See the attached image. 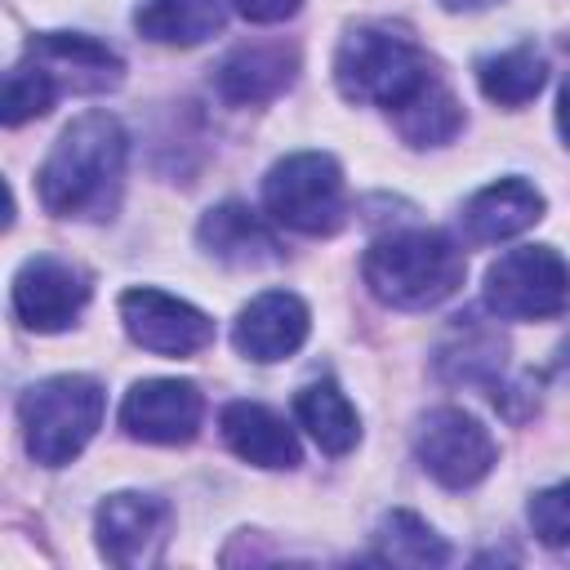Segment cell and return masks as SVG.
Instances as JSON below:
<instances>
[{"instance_id": "cell-5", "label": "cell", "mask_w": 570, "mask_h": 570, "mask_svg": "<svg viewBox=\"0 0 570 570\" xmlns=\"http://www.w3.org/2000/svg\"><path fill=\"white\" fill-rule=\"evenodd\" d=\"M263 209L298 236H334L347 223V183L330 151H289L263 178Z\"/></svg>"}, {"instance_id": "cell-4", "label": "cell", "mask_w": 570, "mask_h": 570, "mask_svg": "<svg viewBox=\"0 0 570 570\" xmlns=\"http://www.w3.org/2000/svg\"><path fill=\"white\" fill-rule=\"evenodd\" d=\"M102 410H107V392L89 374H53V379L31 383L18 396V423H22L27 454L40 468L71 463L102 428Z\"/></svg>"}, {"instance_id": "cell-21", "label": "cell", "mask_w": 570, "mask_h": 570, "mask_svg": "<svg viewBox=\"0 0 570 570\" xmlns=\"http://www.w3.org/2000/svg\"><path fill=\"white\" fill-rule=\"evenodd\" d=\"M476 85L499 107H525L548 85V58H543L539 45L521 40L512 49H499V53L476 58Z\"/></svg>"}, {"instance_id": "cell-12", "label": "cell", "mask_w": 570, "mask_h": 570, "mask_svg": "<svg viewBox=\"0 0 570 570\" xmlns=\"http://www.w3.org/2000/svg\"><path fill=\"white\" fill-rule=\"evenodd\" d=\"M200 419L205 396L191 379H142L120 401V428L147 445H187Z\"/></svg>"}, {"instance_id": "cell-1", "label": "cell", "mask_w": 570, "mask_h": 570, "mask_svg": "<svg viewBox=\"0 0 570 570\" xmlns=\"http://www.w3.org/2000/svg\"><path fill=\"white\" fill-rule=\"evenodd\" d=\"M129 165V134L111 111L76 116L36 169L40 205L53 218L107 223L120 209Z\"/></svg>"}, {"instance_id": "cell-10", "label": "cell", "mask_w": 570, "mask_h": 570, "mask_svg": "<svg viewBox=\"0 0 570 570\" xmlns=\"http://www.w3.org/2000/svg\"><path fill=\"white\" fill-rule=\"evenodd\" d=\"M169 525H174L169 503L156 494H142V490H116L94 512L98 552L120 570L156 566L169 543Z\"/></svg>"}, {"instance_id": "cell-14", "label": "cell", "mask_w": 570, "mask_h": 570, "mask_svg": "<svg viewBox=\"0 0 570 570\" xmlns=\"http://www.w3.org/2000/svg\"><path fill=\"white\" fill-rule=\"evenodd\" d=\"M196 240H200V249L209 258H218L227 267H240V272L276 267L285 258L276 232L245 200H218V205H209L200 214V223H196Z\"/></svg>"}, {"instance_id": "cell-25", "label": "cell", "mask_w": 570, "mask_h": 570, "mask_svg": "<svg viewBox=\"0 0 570 570\" xmlns=\"http://www.w3.org/2000/svg\"><path fill=\"white\" fill-rule=\"evenodd\" d=\"M232 9L245 18V22H258V27H272V22H285L303 9V0H232Z\"/></svg>"}, {"instance_id": "cell-7", "label": "cell", "mask_w": 570, "mask_h": 570, "mask_svg": "<svg viewBox=\"0 0 570 570\" xmlns=\"http://www.w3.org/2000/svg\"><path fill=\"white\" fill-rule=\"evenodd\" d=\"M414 459L436 485L468 490L494 472L499 445L476 414H468L459 405H436L414 428Z\"/></svg>"}, {"instance_id": "cell-28", "label": "cell", "mask_w": 570, "mask_h": 570, "mask_svg": "<svg viewBox=\"0 0 570 570\" xmlns=\"http://www.w3.org/2000/svg\"><path fill=\"white\" fill-rule=\"evenodd\" d=\"M566 45H570V36H566Z\"/></svg>"}, {"instance_id": "cell-24", "label": "cell", "mask_w": 570, "mask_h": 570, "mask_svg": "<svg viewBox=\"0 0 570 570\" xmlns=\"http://www.w3.org/2000/svg\"><path fill=\"white\" fill-rule=\"evenodd\" d=\"M525 521H530V530L543 548L570 552V481H557V485L539 490L525 508Z\"/></svg>"}, {"instance_id": "cell-27", "label": "cell", "mask_w": 570, "mask_h": 570, "mask_svg": "<svg viewBox=\"0 0 570 570\" xmlns=\"http://www.w3.org/2000/svg\"><path fill=\"white\" fill-rule=\"evenodd\" d=\"M494 4H503V0H441V9H450V13H481Z\"/></svg>"}, {"instance_id": "cell-17", "label": "cell", "mask_w": 570, "mask_h": 570, "mask_svg": "<svg viewBox=\"0 0 570 570\" xmlns=\"http://www.w3.org/2000/svg\"><path fill=\"white\" fill-rule=\"evenodd\" d=\"M543 209H548L543 191H539L534 183H525L521 174H508V178L485 183L481 191H472V196L463 200L459 223H463L468 240H476V245H499V240H512V236L530 232V227L543 218Z\"/></svg>"}, {"instance_id": "cell-11", "label": "cell", "mask_w": 570, "mask_h": 570, "mask_svg": "<svg viewBox=\"0 0 570 570\" xmlns=\"http://www.w3.org/2000/svg\"><path fill=\"white\" fill-rule=\"evenodd\" d=\"M120 325L125 334L156 356H196L214 343V321L191 307L178 294L151 289V285H134L120 294Z\"/></svg>"}, {"instance_id": "cell-2", "label": "cell", "mask_w": 570, "mask_h": 570, "mask_svg": "<svg viewBox=\"0 0 570 570\" xmlns=\"http://www.w3.org/2000/svg\"><path fill=\"white\" fill-rule=\"evenodd\" d=\"M463 276L468 258L441 227H392L361 258L365 289L396 312H428L454 298Z\"/></svg>"}, {"instance_id": "cell-15", "label": "cell", "mask_w": 570, "mask_h": 570, "mask_svg": "<svg viewBox=\"0 0 570 570\" xmlns=\"http://www.w3.org/2000/svg\"><path fill=\"white\" fill-rule=\"evenodd\" d=\"M218 432H223V445L254 468L289 472L303 463L298 432L263 401H227L218 414Z\"/></svg>"}, {"instance_id": "cell-23", "label": "cell", "mask_w": 570, "mask_h": 570, "mask_svg": "<svg viewBox=\"0 0 570 570\" xmlns=\"http://www.w3.org/2000/svg\"><path fill=\"white\" fill-rule=\"evenodd\" d=\"M374 557L379 561H392V566H445L454 552L450 543L410 508H392L379 517L374 525Z\"/></svg>"}, {"instance_id": "cell-20", "label": "cell", "mask_w": 570, "mask_h": 570, "mask_svg": "<svg viewBox=\"0 0 570 570\" xmlns=\"http://www.w3.org/2000/svg\"><path fill=\"white\" fill-rule=\"evenodd\" d=\"M223 18H227V0H142L134 9L138 36L174 49H191L209 40L214 31H223Z\"/></svg>"}, {"instance_id": "cell-18", "label": "cell", "mask_w": 570, "mask_h": 570, "mask_svg": "<svg viewBox=\"0 0 570 570\" xmlns=\"http://www.w3.org/2000/svg\"><path fill=\"white\" fill-rule=\"evenodd\" d=\"M503 352H508L503 334L468 312V316H454V325L445 330L436 347V374L463 387H494L503 374Z\"/></svg>"}, {"instance_id": "cell-6", "label": "cell", "mask_w": 570, "mask_h": 570, "mask_svg": "<svg viewBox=\"0 0 570 570\" xmlns=\"http://www.w3.org/2000/svg\"><path fill=\"white\" fill-rule=\"evenodd\" d=\"M485 307L503 321H552L570 312V263L552 245H517L485 267Z\"/></svg>"}, {"instance_id": "cell-8", "label": "cell", "mask_w": 570, "mask_h": 570, "mask_svg": "<svg viewBox=\"0 0 570 570\" xmlns=\"http://www.w3.org/2000/svg\"><path fill=\"white\" fill-rule=\"evenodd\" d=\"M22 62L53 89V98L107 94L125 80V58L85 31H40L22 45Z\"/></svg>"}, {"instance_id": "cell-9", "label": "cell", "mask_w": 570, "mask_h": 570, "mask_svg": "<svg viewBox=\"0 0 570 570\" xmlns=\"http://www.w3.org/2000/svg\"><path fill=\"white\" fill-rule=\"evenodd\" d=\"M89 294H94L89 272L67 263V258H58V254L27 258L13 272V285H9L13 316L36 334H58V330L76 325V316L85 312Z\"/></svg>"}, {"instance_id": "cell-26", "label": "cell", "mask_w": 570, "mask_h": 570, "mask_svg": "<svg viewBox=\"0 0 570 570\" xmlns=\"http://www.w3.org/2000/svg\"><path fill=\"white\" fill-rule=\"evenodd\" d=\"M557 129H561V138H566V147H570V80H566L561 94H557Z\"/></svg>"}, {"instance_id": "cell-13", "label": "cell", "mask_w": 570, "mask_h": 570, "mask_svg": "<svg viewBox=\"0 0 570 570\" xmlns=\"http://www.w3.org/2000/svg\"><path fill=\"white\" fill-rule=\"evenodd\" d=\"M307 330H312V312L298 294L289 289H263L254 294L236 321H232V343L245 361H258V365H272V361H285L294 356L303 343H307Z\"/></svg>"}, {"instance_id": "cell-3", "label": "cell", "mask_w": 570, "mask_h": 570, "mask_svg": "<svg viewBox=\"0 0 570 570\" xmlns=\"http://www.w3.org/2000/svg\"><path fill=\"white\" fill-rule=\"evenodd\" d=\"M428 53L392 22H356L334 49V85L347 102L396 111L432 80Z\"/></svg>"}, {"instance_id": "cell-19", "label": "cell", "mask_w": 570, "mask_h": 570, "mask_svg": "<svg viewBox=\"0 0 570 570\" xmlns=\"http://www.w3.org/2000/svg\"><path fill=\"white\" fill-rule=\"evenodd\" d=\"M294 419L325 454H347L361 441V414L334 379H312L294 392Z\"/></svg>"}, {"instance_id": "cell-16", "label": "cell", "mask_w": 570, "mask_h": 570, "mask_svg": "<svg viewBox=\"0 0 570 570\" xmlns=\"http://www.w3.org/2000/svg\"><path fill=\"white\" fill-rule=\"evenodd\" d=\"M298 76V49L289 45H236L214 67V89L232 107H258L285 94Z\"/></svg>"}, {"instance_id": "cell-22", "label": "cell", "mask_w": 570, "mask_h": 570, "mask_svg": "<svg viewBox=\"0 0 570 570\" xmlns=\"http://www.w3.org/2000/svg\"><path fill=\"white\" fill-rule=\"evenodd\" d=\"M387 116H392L401 142H410V147H441L463 129V107L441 76H432L414 98H405Z\"/></svg>"}]
</instances>
